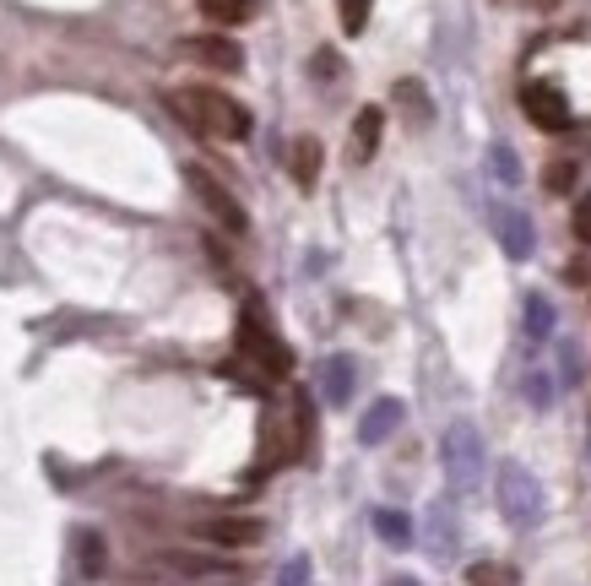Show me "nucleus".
I'll return each instance as SVG.
<instances>
[{
    "mask_svg": "<svg viewBox=\"0 0 591 586\" xmlns=\"http://www.w3.org/2000/svg\"><path fill=\"white\" fill-rule=\"evenodd\" d=\"M163 104L185 131H196L206 142H245L250 137V109L217 87H174V93H163Z\"/></svg>",
    "mask_w": 591,
    "mask_h": 586,
    "instance_id": "1",
    "label": "nucleus"
},
{
    "mask_svg": "<svg viewBox=\"0 0 591 586\" xmlns=\"http://www.w3.org/2000/svg\"><path fill=\"white\" fill-rule=\"evenodd\" d=\"M494 489H499V511H505V521H510V527H521V532H527V527H537V521H543V483H537L521 461H505Z\"/></svg>",
    "mask_w": 591,
    "mask_h": 586,
    "instance_id": "2",
    "label": "nucleus"
},
{
    "mask_svg": "<svg viewBox=\"0 0 591 586\" xmlns=\"http://www.w3.org/2000/svg\"><path fill=\"white\" fill-rule=\"evenodd\" d=\"M239 353L250 359V364H261L272 380H283V375H294V353H288V342L256 315V309H245L239 315Z\"/></svg>",
    "mask_w": 591,
    "mask_h": 586,
    "instance_id": "3",
    "label": "nucleus"
},
{
    "mask_svg": "<svg viewBox=\"0 0 591 586\" xmlns=\"http://www.w3.org/2000/svg\"><path fill=\"white\" fill-rule=\"evenodd\" d=\"M440 461H445V478L461 494H472L483 483V440H477V430L472 424H450L440 440Z\"/></svg>",
    "mask_w": 591,
    "mask_h": 586,
    "instance_id": "4",
    "label": "nucleus"
},
{
    "mask_svg": "<svg viewBox=\"0 0 591 586\" xmlns=\"http://www.w3.org/2000/svg\"><path fill=\"white\" fill-rule=\"evenodd\" d=\"M185 185H190V196H196V201H201V207H206V212H212L228 234H245V228H250V218H245L239 196H234L223 179H212L201 163H185Z\"/></svg>",
    "mask_w": 591,
    "mask_h": 586,
    "instance_id": "5",
    "label": "nucleus"
},
{
    "mask_svg": "<svg viewBox=\"0 0 591 586\" xmlns=\"http://www.w3.org/2000/svg\"><path fill=\"white\" fill-rule=\"evenodd\" d=\"M521 109H527V120H532L537 131H570V126H576L570 98H565L554 82H527V87H521Z\"/></svg>",
    "mask_w": 591,
    "mask_h": 586,
    "instance_id": "6",
    "label": "nucleus"
},
{
    "mask_svg": "<svg viewBox=\"0 0 591 586\" xmlns=\"http://www.w3.org/2000/svg\"><path fill=\"white\" fill-rule=\"evenodd\" d=\"M179 55L196 60V66H206V71H239L245 66V49L228 33H196V38L179 44Z\"/></svg>",
    "mask_w": 591,
    "mask_h": 586,
    "instance_id": "7",
    "label": "nucleus"
},
{
    "mask_svg": "<svg viewBox=\"0 0 591 586\" xmlns=\"http://www.w3.org/2000/svg\"><path fill=\"white\" fill-rule=\"evenodd\" d=\"M196 538H206L217 549H250V543H261V521L256 516H206V521H196Z\"/></svg>",
    "mask_w": 591,
    "mask_h": 586,
    "instance_id": "8",
    "label": "nucleus"
},
{
    "mask_svg": "<svg viewBox=\"0 0 591 586\" xmlns=\"http://www.w3.org/2000/svg\"><path fill=\"white\" fill-rule=\"evenodd\" d=\"M488 223H494V234H499L505 256H516V261H527V256H532L537 234H532V218H527L521 207H494V212H488Z\"/></svg>",
    "mask_w": 591,
    "mask_h": 586,
    "instance_id": "9",
    "label": "nucleus"
},
{
    "mask_svg": "<svg viewBox=\"0 0 591 586\" xmlns=\"http://www.w3.org/2000/svg\"><path fill=\"white\" fill-rule=\"evenodd\" d=\"M320 397H326L331 408H342V402L353 397V359H347V353H331V359L320 364Z\"/></svg>",
    "mask_w": 591,
    "mask_h": 586,
    "instance_id": "10",
    "label": "nucleus"
},
{
    "mask_svg": "<svg viewBox=\"0 0 591 586\" xmlns=\"http://www.w3.org/2000/svg\"><path fill=\"white\" fill-rule=\"evenodd\" d=\"M397 424H402V402H397V397H380V402L364 413V424H358V440H364V445H380V440L391 435Z\"/></svg>",
    "mask_w": 591,
    "mask_h": 586,
    "instance_id": "11",
    "label": "nucleus"
},
{
    "mask_svg": "<svg viewBox=\"0 0 591 586\" xmlns=\"http://www.w3.org/2000/svg\"><path fill=\"white\" fill-rule=\"evenodd\" d=\"M380 131H386V115L380 109H358V120H353V163H369L375 157Z\"/></svg>",
    "mask_w": 591,
    "mask_h": 586,
    "instance_id": "12",
    "label": "nucleus"
},
{
    "mask_svg": "<svg viewBox=\"0 0 591 586\" xmlns=\"http://www.w3.org/2000/svg\"><path fill=\"white\" fill-rule=\"evenodd\" d=\"M288 168H294L298 190H315V179H320V142L315 137H298L294 152H288Z\"/></svg>",
    "mask_w": 591,
    "mask_h": 586,
    "instance_id": "13",
    "label": "nucleus"
},
{
    "mask_svg": "<svg viewBox=\"0 0 591 586\" xmlns=\"http://www.w3.org/2000/svg\"><path fill=\"white\" fill-rule=\"evenodd\" d=\"M196 5H201V16L217 22V27H239V22L256 16V0H196Z\"/></svg>",
    "mask_w": 591,
    "mask_h": 586,
    "instance_id": "14",
    "label": "nucleus"
},
{
    "mask_svg": "<svg viewBox=\"0 0 591 586\" xmlns=\"http://www.w3.org/2000/svg\"><path fill=\"white\" fill-rule=\"evenodd\" d=\"M527 337L532 342L554 337V304H548V293H527Z\"/></svg>",
    "mask_w": 591,
    "mask_h": 586,
    "instance_id": "15",
    "label": "nucleus"
},
{
    "mask_svg": "<svg viewBox=\"0 0 591 586\" xmlns=\"http://www.w3.org/2000/svg\"><path fill=\"white\" fill-rule=\"evenodd\" d=\"M375 532H380V543H391V549H407V543H413V521H407L402 511H375Z\"/></svg>",
    "mask_w": 591,
    "mask_h": 586,
    "instance_id": "16",
    "label": "nucleus"
},
{
    "mask_svg": "<svg viewBox=\"0 0 591 586\" xmlns=\"http://www.w3.org/2000/svg\"><path fill=\"white\" fill-rule=\"evenodd\" d=\"M397 104H402V109H413V126H429V115H435V109H429V98H424V87H418L413 77H407V82H397Z\"/></svg>",
    "mask_w": 591,
    "mask_h": 586,
    "instance_id": "17",
    "label": "nucleus"
},
{
    "mask_svg": "<svg viewBox=\"0 0 591 586\" xmlns=\"http://www.w3.org/2000/svg\"><path fill=\"white\" fill-rule=\"evenodd\" d=\"M369 11H375V0H336V16H342V33H347V38H358V33L369 27Z\"/></svg>",
    "mask_w": 591,
    "mask_h": 586,
    "instance_id": "18",
    "label": "nucleus"
},
{
    "mask_svg": "<svg viewBox=\"0 0 591 586\" xmlns=\"http://www.w3.org/2000/svg\"><path fill=\"white\" fill-rule=\"evenodd\" d=\"M466 586H516V571L510 565H472Z\"/></svg>",
    "mask_w": 591,
    "mask_h": 586,
    "instance_id": "19",
    "label": "nucleus"
},
{
    "mask_svg": "<svg viewBox=\"0 0 591 586\" xmlns=\"http://www.w3.org/2000/svg\"><path fill=\"white\" fill-rule=\"evenodd\" d=\"M543 185H548L554 196H565V190L576 185V163H570V157H554V163H548V174H543Z\"/></svg>",
    "mask_w": 591,
    "mask_h": 586,
    "instance_id": "20",
    "label": "nucleus"
},
{
    "mask_svg": "<svg viewBox=\"0 0 591 586\" xmlns=\"http://www.w3.org/2000/svg\"><path fill=\"white\" fill-rule=\"evenodd\" d=\"M488 163H494V174H499L505 185H521V163H516V152H510L505 142H499L494 152H488Z\"/></svg>",
    "mask_w": 591,
    "mask_h": 586,
    "instance_id": "21",
    "label": "nucleus"
},
{
    "mask_svg": "<svg viewBox=\"0 0 591 586\" xmlns=\"http://www.w3.org/2000/svg\"><path fill=\"white\" fill-rule=\"evenodd\" d=\"M527 397H532V408H548V402H554V386H548V375H532V380H527Z\"/></svg>",
    "mask_w": 591,
    "mask_h": 586,
    "instance_id": "22",
    "label": "nucleus"
},
{
    "mask_svg": "<svg viewBox=\"0 0 591 586\" xmlns=\"http://www.w3.org/2000/svg\"><path fill=\"white\" fill-rule=\"evenodd\" d=\"M82 565H87V576L104 571V543H98V538H82Z\"/></svg>",
    "mask_w": 591,
    "mask_h": 586,
    "instance_id": "23",
    "label": "nucleus"
},
{
    "mask_svg": "<svg viewBox=\"0 0 591 586\" xmlns=\"http://www.w3.org/2000/svg\"><path fill=\"white\" fill-rule=\"evenodd\" d=\"M277 586H309V560H288L283 565V582Z\"/></svg>",
    "mask_w": 591,
    "mask_h": 586,
    "instance_id": "24",
    "label": "nucleus"
},
{
    "mask_svg": "<svg viewBox=\"0 0 591 586\" xmlns=\"http://www.w3.org/2000/svg\"><path fill=\"white\" fill-rule=\"evenodd\" d=\"M576 239L591 245V196H581V207H576Z\"/></svg>",
    "mask_w": 591,
    "mask_h": 586,
    "instance_id": "25",
    "label": "nucleus"
},
{
    "mask_svg": "<svg viewBox=\"0 0 591 586\" xmlns=\"http://www.w3.org/2000/svg\"><path fill=\"white\" fill-rule=\"evenodd\" d=\"M315 77H326V82L336 77V55H331V49H320V55H315Z\"/></svg>",
    "mask_w": 591,
    "mask_h": 586,
    "instance_id": "26",
    "label": "nucleus"
},
{
    "mask_svg": "<svg viewBox=\"0 0 591 586\" xmlns=\"http://www.w3.org/2000/svg\"><path fill=\"white\" fill-rule=\"evenodd\" d=\"M532 5H537V11H554V5H559V0H532Z\"/></svg>",
    "mask_w": 591,
    "mask_h": 586,
    "instance_id": "27",
    "label": "nucleus"
},
{
    "mask_svg": "<svg viewBox=\"0 0 591 586\" xmlns=\"http://www.w3.org/2000/svg\"><path fill=\"white\" fill-rule=\"evenodd\" d=\"M386 586H418V582L413 576H397V582H386Z\"/></svg>",
    "mask_w": 591,
    "mask_h": 586,
    "instance_id": "28",
    "label": "nucleus"
}]
</instances>
